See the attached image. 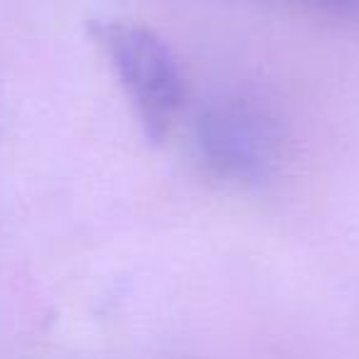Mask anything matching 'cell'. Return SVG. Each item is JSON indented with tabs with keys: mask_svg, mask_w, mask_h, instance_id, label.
I'll return each mask as SVG.
<instances>
[{
	"mask_svg": "<svg viewBox=\"0 0 359 359\" xmlns=\"http://www.w3.org/2000/svg\"><path fill=\"white\" fill-rule=\"evenodd\" d=\"M332 3H354V6H357L359 0H332Z\"/></svg>",
	"mask_w": 359,
	"mask_h": 359,
	"instance_id": "3957f363",
	"label": "cell"
},
{
	"mask_svg": "<svg viewBox=\"0 0 359 359\" xmlns=\"http://www.w3.org/2000/svg\"><path fill=\"white\" fill-rule=\"evenodd\" d=\"M202 148L222 172L249 177L269 158V133L249 111L222 109L202 123Z\"/></svg>",
	"mask_w": 359,
	"mask_h": 359,
	"instance_id": "7a4b0ae2",
	"label": "cell"
},
{
	"mask_svg": "<svg viewBox=\"0 0 359 359\" xmlns=\"http://www.w3.org/2000/svg\"><path fill=\"white\" fill-rule=\"evenodd\" d=\"M94 37L143 130L153 140L163 138L185 104V81L172 52L155 32L135 22H96Z\"/></svg>",
	"mask_w": 359,
	"mask_h": 359,
	"instance_id": "6da1fadb",
	"label": "cell"
}]
</instances>
